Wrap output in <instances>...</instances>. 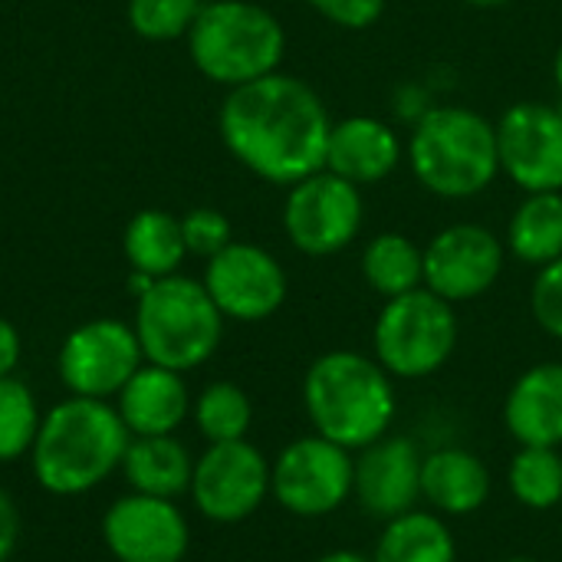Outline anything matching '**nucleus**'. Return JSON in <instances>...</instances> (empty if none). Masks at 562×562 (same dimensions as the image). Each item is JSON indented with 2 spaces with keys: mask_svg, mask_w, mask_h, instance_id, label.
Wrapping results in <instances>:
<instances>
[{
  "mask_svg": "<svg viewBox=\"0 0 562 562\" xmlns=\"http://www.w3.org/2000/svg\"><path fill=\"white\" fill-rule=\"evenodd\" d=\"M227 151L270 184H296L326 168L333 119L319 92L286 72L244 82L221 105Z\"/></svg>",
  "mask_w": 562,
  "mask_h": 562,
  "instance_id": "f257e3e1",
  "label": "nucleus"
},
{
  "mask_svg": "<svg viewBox=\"0 0 562 562\" xmlns=\"http://www.w3.org/2000/svg\"><path fill=\"white\" fill-rule=\"evenodd\" d=\"M128 428L119 408L102 398L72 395L56 405L33 441V474L40 487L59 497H76L102 484L125 458Z\"/></svg>",
  "mask_w": 562,
  "mask_h": 562,
  "instance_id": "f03ea898",
  "label": "nucleus"
},
{
  "mask_svg": "<svg viewBox=\"0 0 562 562\" xmlns=\"http://www.w3.org/2000/svg\"><path fill=\"white\" fill-rule=\"evenodd\" d=\"M306 415L326 441L362 451L385 438L395 418V389L379 359L362 352L319 356L303 382Z\"/></svg>",
  "mask_w": 562,
  "mask_h": 562,
  "instance_id": "7ed1b4c3",
  "label": "nucleus"
},
{
  "mask_svg": "<svg viewBox=\"0 0 562 562\" xmlns=\"http://www.w3.org/2000/svg\"><path fill=\"white\" fill-rule=\"evenodd\" d=\"M408 165L438 198H477L501 175L497 125L468 105H435L412 128Z\"/></svg>",
  "mask_w": 562,
  "mask_h": 562,
  "instance_id": "20e7f679",
  "label": "nucleus"
},
{
  "mask_svg": "<svg viewBox=\"0 0 562 562\" xmlns=\"http://www.w3.org/2000/svg\"><path fill=\"white\" fill-rule=\"evenodd\" d=\"M194 66L221 86H244L280 69L286 33L280 20L250 0H211L188 30Z\"/></svg>",
  "mask_w": 562,
  "mask_h": 562,
  "instance_id": "39448f33",
  "label": "nucleus"
},
{
  "mask_svg": "<svg viewBox=\"0 0 562 562\" xmlns=\"http://www.w3.org/2000/svg\"><path fill=\"white\" fill-rule=\"evenodd\" d=\"M135 336L151 366L188 372L214 356L224 336V313L204 283L191 277H161L138 296Z\"/></svg>",
  "mask_w": 562,
  "mask_h": 562,
  "instance_id": "423d86ee",
  "label": "nucleus"
},
{
  "mask_svg": "<svg viewBox=\"0 0 562 562\" xmlns=\"http://www.w3.org/2000/svg\"><path fill=\"white\" fill-rule=\"evenodd\" d=\"M375 359L389 375L425 379L438 372L458 346L454 303L428 286L392 296L375 319Z\"/></svg>",
  "mask_w": 562,
  "mask_h": 562,
  "instance_id": "0eeeda50",
  "label": "nucleus"
},
{
  "mask_svg": "<svg viewBox=\"0 0 562 562\" xmlns=\"http://www.w3.org/2000/svg\"><path fill=\"white\" fill-rule=\"evenodd\" d=\"M366 204L359 184L333 175L329 168L290 184L283 204V231L306 257H333L346 250L362 227Z\"/></svg>",
  "mask_w": 562,
  "mask_h": 562,
  "instance_id": "6e6552de",
  "label": "nucleus"
},
{
  "mask_svg": "<svg viewBox=\"0 0 562 562\" xmlns=\"http://www.w3.org/2000/svg\"><path fill=\"white\" fill-rule=\"evenodd\" d=\"M352 468L349 451L323 435L300 438L277 458L270 491L296 517H326L352 494Z\"/></svg>",
  "mask_w": 562,
  "mask_h": 562,
  "instance_id": "1a4fd4ad",
  "label": "nucleus"
},
{
  "mask_svg": "<svg viewBox=\"0 0 562 562\" xmlns=\"http://www.w3.org/2000/svg\"><path fill=\"white\" fill-rule=\"evenodd\" d=\"M142 346L135 329L119 319H92L72 329L59 349V379L72 395L109 398L142 369Z\"/></svg>",
  "mask_w": 562,
  "mask_h": 562,
  "instance_id": "9d476101",
  "label": "nucleus"
},
{
  "mask_svg": "<svg viewBox=\"0 0 562 562\" xmlns=\"http://www.w3.org/2000/svg\"><path fill=\"white\" fill-rule=\"evenodd\" d=\"M501 171L527 194L562 191V112L547 102H517L497 122Z\"/></svg>",
  "mask_w": 562,
  "mask_h": 562,
  "instance_id": "9b49d317",
  "label": "nucleus"
},
{
  "mask_svg": "<svg viewBox=\"0 0 562 562\" xmlns=\"http://www.w3.org/2000/svg\"><path fill=\"white\" fill-rule=\"evenodd\" d=\"M267 491H270V464L244 438L211 445L204 458L194 464L191 494L198 510L214 524L247 520L263 504Z\"/></svg>",
  "mask_w": 562,
  "mask_h": 562,
  "instance_id": "f8f14e48",
  "label": "nucleus"
},
{
  "mask_svg": "<svg viewBox=\"0 0 562 562\" xmlns=\"http://www.w3.org/2000/svg\"><path fill=\"white\" fill-rule=\"evenodd\" d=\"M507 247L481 224H451L425 247V286L448 303H468L484 296L501 270Z\"/></svg>",
  "mask_w": 562,
  "mask_h": 562,
  "instance_id": "ddd939ff",
  "label": "nucleus"
},
{
  "mask_svg": "<svg viewBox=\"0 0 562 562\" xmlns=\"http://www.w3.org/2000/svg\"><path fill=\"white\" fill-rule=\"evenodd\" d=\"M204 286L214 306L240 323H260L286 300V273L280 260L257 244L237 240L207 260Z\"/></svg>",
  "mask_w": 562,
  "mask_h": 562,
  "instance_id": "4468645a",
  "label": "nucleus"
},
{
  "mask_svg": "<svg viewBox=\"0 0 562 562\" xmlns=\"http://www.w3.org/2000/svg\"><path fill=\"white\" fill-rule=\"evenodd\" d=\"M105 547L119 562H181L188 553V524L165 497L128 494L102 520Z\"/></svg>",
  "mask_w": 562,
  "mask_h": 562,
  "instance_id": "2eb2a0df",
  "label": "nucleus"
},
{
  "mask_svg": "<svg viewBox=\"0 0 562 562\" xmlns=\"http://www.w3.org/2000/svg\"><path fill=\"white\" fill-rule=\"evenodd\" d=\"M422 454L408 438H379L352 468V491L366 514L395 520L422 497Z\"/></svg>",
  "mask_w": 562,
  "mask_h": 562,
  "instance_id": "dca6fc26",
  "label": "nucleus"
},
{
  "mask_svg": "<svg viewBox=\"0 0 562 562\" xmlns=\"http://www.w3.org/2000/svg\"><path fill=\"white\" fill-rule=\"evenodd\" d=\"M402 155V138L389 122L375 115H349L342 122H333L326 168L362 188L385 181L398 168Z\"/></svg>",
  "mask_w": 562,
  "mask_h": 562,
  "instance_id": "f3484780",
  "label": "nucleus"
},
{
  "mask_svg": "<svg viewBox=\"0 0 562 562\" xmlns=\"http://www.w3.org/2000/svg\"><path fill=\"white\" fill-rule=\"evenodd\" d=\"M504 422L524 448L562 445V362L533 366L514 382Z\"/></svg>",
  "mask_w": 562,
  "mask_h": 562,
  "instance_id": "a211bd4d",
  "label": "nucleus"
},
{
  "mask_svg": "<svg viewBox=\"0 0 562 562\" xmlns=\"http://www.w3.org/2000/svg\"><path fill=\"white\" fill-rule=\"evenodd\" d=\"M119 415L135 438L171 435L188 415V389L181 372L145 366L119 392Z\"/></svg>",
  "mask_w": 562,
  "mask_h": 562,
  "instance_id": "6ab92c4d",
  "label": "nucleus"
},
{
  "mask_svg": "<svg viewBox=\"0 0 562 562\" xmlns=\"http://www.w3.org/2000/svg\"><path fill=\"white\" fill-rule=\"evenodd\" d=\"M422 497L441 514L468 517L491 497V474L477 454L441 448L422 461Z\"/></svg>",
  "mask_w": 562,
  "mask_h": 562,
  "instance_id": "aec40b11",
  "label": "nucleus"
},
{
  "mask_svg": "<svg viewBox=\"0 0 562 562\" xmlns=\"http://www.w3.org/2000/svg\"><path fill=\"white\" fill-rule=\"evenodd\" d=\"M122 468L135 494L165 497V501L184 494L194 477L188 448L175 441L171 435H148V438L128 441Z\"/></svg>",
  "mask_w": 562,
  "mask_h": 562,
  "instance_id": "412c9836",
  "label": "nucleus"
},
{
  "mask_svg": "<svg viewBox=\"0 0 562 562\" xmlns=\"http://www.w3.org/2000/svg\"><path fill=\"white\" fill-rule=\"evenodd\" d=\"M507 250L530 267L562 257V191L527 194L507 224Z\"/></svg>",
  "mask_w": 562,
  "mask_h": 562,
  "instance_id": "4be33fe9",
  "label": "nucleus"
},
{
  "mask_svg": "<svg viewBox=\"0 0 562 562\" xmlns=\"http://www.w3.org/2000/svg\"><path fill=\"white\" fill-rule=\"evenodd\" d=\"M188 247L181 237V221L165 211H138L125 227V257L132 270L148 273L151 280L171 277Z\"/></svg>",
  "mask_w": 562,
  "mask_h": 562,
  "instance_id": "5701e85b",
  "label": "nucleus"
},
{
  "mask_svg": "<svg viewBox=\"0 0 562 562\" xmlns=\"http://www.w3.org/2000/svg\"><path fill=\"white\" fill-rule=\"evenodd\" d=\"M362 277L385 300L412 293L425 286V250L405 234H379L362 250Z\"/></svg>",
  "mask_w": 562,
  "mask_h": 562,
  "instance_id": "b1692460",
  "label": "nucleus"
},
{
  "mask_svg": "<svg viewBox=\"0 0 562 562\" xmlns=\"http://www.w3.org/2000/svg\"><path fill=\"white\" fill-rule=\"evenodd\" d=\"M372 562H454V540L438 517L408 510L389 520Z\"/></svg>",
  "mask_w": 562,
  "mask_h": 562,
  "instance_id": "393cba45",
  "label": "nucleus"
},
{
  "mask_svg": "<svg viewBox=\"0 0 562 562\" xmlns=\"http://www.w3.org/2000/svg\"><path fill=\"white\" fill-rule=\"evenodd\" d=\"M510 491L530 510H550L562 501V458L557 448H520L510 464Z\"/></svg>",
  "mask_w": 562,
  "mask_h": 562,
  "instance_id": "a878e982",
  "label": "nucleus"
},
{
  "mask_svg": "<svg viewBox=\"0 0 562 562\" xmlns=\"http://www.w3.org/2000/svg\"><path fill=\"white\" fill-rule=\"evenodd\" d=\"M250 418H254L250 398L231 382H217L204 389L194 405V422L211 445L240 441L250 428Z\"/></svg>",
  "mask_w": 562,
  "mask_h": 562,
  "instance_id": "bb28decb",
  "label": "nucleus"
},
{
  "mask_svg": "<svg viewBox=\"0 0 562 562\" xmlns=\"http://www.w3.org/2000/svg\"><path fill=\"white\" fill-rule=\"evenodd\" d=\"M40 415L33 392L16 379H0V461H16L36 441Z\"/></svg>",
  "mask_w": 562,
  "mask_h": 562,
  "instance_id": "cd10ccee",
  "label": "nucleus"
},
{
  "mask_svg": "<svg viewBox=\"0 0 562 562\" xmlns=\"http://www.w3.org/2000/svg\"><path fill=\"white\" fill-rule=\"evenodd\" d=\"M201 7V0H128V23L145 40H178L188 36Z\"/></svg>",
  "mask_w": 562,
  "mask_h": 562,
  "instance_id": "c85d7f7f",
  "label": "nucleus"
},
{
  "mask_svg": "<svg viewBox=\"0 0 562 562\" xmlns=\"http://www.w3.org/2000/svg\"><path fill=\"white\" fill-rule=\"evenodd\" d=\"M181 237H184L188 254L211 260L227 244H234V227H231V221L221 211H214V207H194V211H188L181 217Z\"/></svg>",
  "mask_w": 562,
  "mask_h": 562,
  "instance_id": "c756f323",
  "label": "nucleus"
},
{
  "mask_svg": "<svg viewBox=\"0 0 562 562\" xmlns=\"http://www.w3.org/2000/svg\"><path fill=\"white\" fill-rule=\"evenodd\" d=\"M530 310L543 333L562 339V257L540 267L533 290H530Z\"/></svg>",
  "mask_w": 562,
  "mask_h": 562,
  "instance_id": "7c9ffc66",
  "label": "nucleus"
},
{
  "mask_svg": "<svg viewBox=\"0 0 562 562\" xmlns=\"http://www.w3.org/2000/svg\"><path fill=\"white\" fill-rule=\"evenodd\" d=\"M306 3L342 30H366L385 13V0H306Z\"/></svg>",
  "mask_w": 562,
  "mask_h": 562,
  "instance_id": "2f4dec72",
  "label": "nucleus"
},
{
  "mask_svg": "<svg viewBox=\"0 0 562 562\" xmlns=\"http://www.w3.org/2000/svg\"><path fill=\"white\" fill-rule=\"evenodd\" d=\"M16 540H20V514L13 507V501L0 491V562L13 557Z\"/></svg>",
  "mask_w": 562,
  "mask_h": 562,
  "instance_id": "473e14b6",
  "label": "nucleus"
},
{
  "mask_svg": "<svg viewBox=\"0 0 562 562\" xmlns=\"http://www.w3.org/2000/svg\"><path fill=\"white\" fill-rule=\"evenodd\" d=\"M16 362H20V336L7 319H0V379H7L16 369Z\"/></svg>",
  "mask_w": 562,
  "mask_h": 562,
  "instance_id": "72a5a7b5",
  "label": "nucleus"
},
{
  "mask_svg": "<svg viewBox=\"0 0 562 562\" xmlns=\"http://www.w3.org/2000/svg\"><path fill=\"white\" fill-rule=\"evenodd\" d=\"M316 562H372V560H366V557H359V553H349V550H339V553H326V557H319Z\"/></svg>",
  "mask_w": 562,
  "mask_h": 562,
  "instance_id": "f704fd0d",
  "label": "nucleus"
},
{
  "mask_svg": "<svg viewBox=\"0 0 562 562\" xmlns=\"http://www.w3.org/2000/svg\"><path fill=\"white\" fill-rule=\"evenodd\" d=\"M464 3L481 7V10H494V7H504V3H510V0H464Z\"/></svg>",
  "mask_w": 562,
  "mask_h": 562,
  "instance_id": "c9c22d12",
  "label": "nucleus"
},
{
  "mask_svg": "<svg viewBox=\"0 0 562 562\" xmlns=\"http://www.w3.org/2000/svg\"><path fill=\"white\" fill-rule=\"evenodd\" d=\"M553 79H557V86H560L562 92V43L560 49H557V59H553Z\"/></svg>",
  "mask_w": 562,
  "mask_h": 562,
  "instance_id": "e433bc0d",
  "label": "nucleus"
},
{
  "mask_svg": "<svg viewBox=\"0 0 562 562\" xmlns=\"http://www.w3.org/2000/svg\"><path fill=\"white\" fill-rule=\"evenodd\" d=\"M504 562H537V560H527V557H514V560H504Z\"/></svg>",
  "mask_w": 562,
  "mask_h": 562,
  "instance_id": "4c0bfd02",
  "label": "nucleus"
}]
</instances>
